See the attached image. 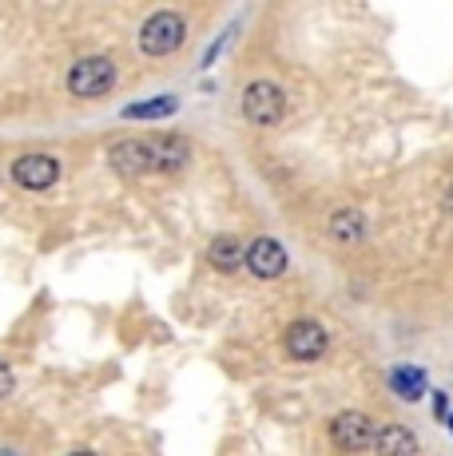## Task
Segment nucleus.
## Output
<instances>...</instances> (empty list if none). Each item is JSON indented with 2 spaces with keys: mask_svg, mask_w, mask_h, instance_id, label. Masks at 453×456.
<instances>
[{
  "mask_svg": "<svg viewBox=\"0 0 453 456\" xmlns=\"http://www.w3.org/2000/svg\"><path fill=\"white\" fill-rule=\"evenodd\" d=\"M111 84H116V64L108 56L76 60L72 72H68V92L76 100H100V95L111 92Z\"/></svg>",
  "mask_w": 453,
  "mask_h": 456,
  "instance_id": "obj_1",
  "label": "nucleus"
},
{
  "mask_svg": "<svg viewBox=\"0 0 453 456\" xmlns=\"http://www.w3.org/2000/svg\"><path fill=\"white\" fill-rule=\"evenodd\" d=\"M183 37H187V24H183L179 12H155L152 20L139 28V48L147 52V56H168V52H176Z\"/></svg>",
  "mask_w": 453,
  "mask_h": 456,
  "instance_id": "obj_2",
  "label": "nucleus"
},
{
  "mask_svg": "<svg viewBox=\"0 0 453 456\" xmlns=\"http://www.w3.org/2000/svg\"><path fill=\"white\" fill-rule=\"evenodd\" d=\"M243 116L255 127H275L283 119V87L271 80H255L243 95Z\"/></svg>",
  "mask_w": 453,
  "mask_h": 456,
  "instance_id": "obj_3",
  "label": "nucleus"
},
{
  "mask_svg": "<svg viewBox=\"0 0 453 456\" xmlns=\"http://www.w3.org/2000/svg\"><path fill=\"white\" fill-rule=\"evenodd\" d=\"M330 441H334L338 452H362L366 444H374V425L366 413H338L334 425H330Z\"/></svg>",
  "mask_w": 453,
  "mask_h": 456,
  "instance_id": "obj_4",
  "label": "nucleus"
},
{
  "mask_svg": "<svg viewBox=\"0 0 453 456\" xmlns=\"http://www.w3.org/2000/svg\"><path fill=\"white\" fill-rule=\"evenodd\" d=\"M12 179L24 191H48L60 179V163L52 155H21L12 163Z\"/></svg>",
  "mask_w": 453,
  "mask_h": 456,
  "instance_id": "obj_5",
  "label": "nucleus"
},
{
  "mask_svg": "<svg viewBox=\"0 0 453 456\" xmlns=\"http://www.w3.org/2000/svg\"><path fill=\"white\" fill-rule=\"evenodd\" d=\"M326 346H330V338H326V330L315 326V322H294L291 330H286V349H291V357H299V362H315V357L326 354Z\"/></svg>",
  "mask_w": 453,
  "mask_h": 456,
  "instance_id": "obj_6",
  "label": "nucleus"
},
{
  "mask_svg": "<svg viewBox=\"0 0 453 456\" xmlns=\"http://www.w3.org/2000/svg\"><path fill=\"white\" fill-rule=\"evenodd\" d=\"M108 163L116 167L124 179H139V175L155 171L152 167V151H147V139H124L108 151Z\"/></svg>",
  "mask_w": 453,
  "mask_h": 456,
  "instance_id": "obj_7",
  "label": "nucleus"
},
{
  "mask_svg": "<svg viewBox=\"0 0 453 456\" xmlns=\"http://www.w3.org/2000/svg\"><path fill=\"white\" fill-rule=\"evenodd\" d=\"M243 262H247L259 278H278L286 270V250H283V242H275V239H255L247 247V254H243Z\"/></svg>",
  "mask_w": 453,
  "mask_h": 456,
  "instance_id": "obj_8",
  "label": "nucleus"
},
{
  "mask_svg": "<svg viewBox=\"0 0 453 456\" xmlns=\"http://www.w3.org/2000/svg\"><path fill=\"white\" fill-rule=\"evenodd\" d=\"M147 151H152V167H155V171H183L187 159H191L187 139H179V135H155V139H147Z\"/></svg>",
  "mask_w": 453,
  "mask_h": 456,
  "instance_id": "obj_9",
  "label": "nucleus"
},
{
  "mask_svg": "<svg viewBox=\"0 0 453 456\" xmlns=\"http://www.w3.org/2000/svg\"><path fill=\"white\" fill-rule=\"evenodd\" d=\"M374 449L378 456H417V436L406 425H386L382 433H374Z\"/></svg>",
  "mask_w": 453,
  "mask_h": 456,
  "instance_id": "obj_10",
  "label": "nucleus"
},
{
  "mask_svg": "<svg viewBox=\"0 0 453 456\" xmlns=\"http://www.w3.org/2000/svg\"><path fill=\"white\" fill-rule=\"evenodd\" d=\"M243 254H247V247H243L239 239H231V234H219V239L207 247V262H211L215 270H239Z\"/></svg>",
  "mask_w": 453,
  "mask_h": 456,
  "instance_id": "obj_11",
  "label": "nucleus"
},
{
  "mask_svg": "<svg viewBox=\"0 0 453 456\" xmlns=\"http://www.w3.org/2000/svg\"><path fill=\"white\" fill-rule=\"evenodd\" d=\"M330 234H334V239H342V242L362 239V234H366V218L358 215V210H338V215L330 218Z\"/></svg>",
  "mask_w": 453,
  "mask_h": 456,
  "instance_id": "obj_12",
  "label": "nucleus"
},
{
  "mask_svg": "<svg viewBox=\"0 0 453 456\" xmlns=\"http://www.w3.org/2000/svg\"><path fill=\"white\" fill-rule=\"evenodd\" d=\"M425 377H422V370H414V365H402V370H394L390 373V385H394V393H402L406 401H417L425 393Z\"/></svg>",
  "mask_w": 453,
  "mask_h": 456,
  "instance_id": "obj_13",
  "label": "nucleus"
},
{
  "mask_svg": "<svg viewBox=\"0 0 453 456\" xmlns=\"http://www.w3.org/2000/svg\"><path fill=\"white\" fill-rule=\"evenodd\" d=\"M176 108H179L176 95H163V100H152V103H132L128 116L132 119H163V116H176Z\"/></svg>",
  "mask_w": 453,
  "mask_h": 456,
  "instance_id": "obj_14",
  "label": "nucleus"
},
{
  "mask_svg": "<svg viewBox=\"0 0 453 456\" xmlns=\"http://www.w3.org/2000/svg\"><path fill=\"white\" fill-rule=\"evenodd\" d=\"M12 389H16V377H12V370H8L4 362H0V401H4Z\"/></svg>",
  "mask_w": 453,
  "mask_h": 456,
  "instance_id": "obj_15",
  "label": "nucleus"
},
{
  "mask_svg": "<svg viewBox=\"0 0 453 456\" xmlns=\"http://www.w3.org/2000/svg\"><path fill=\"white\" fill-rule=\"evenodd\" d=\"M72 456H92V452H72Z\"/></svg>",
  "mask_w": 453,
  "mask_h": 456,
  "instance_id": "obj_16",
  "label": "nucleus"
}]
</instances>
